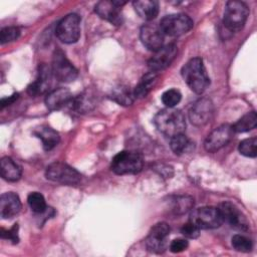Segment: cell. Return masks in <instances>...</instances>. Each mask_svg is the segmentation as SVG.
Listing matches in <instances>:
<instances>
[{
    "label": "cell",
    "instance_id": "1",
    "mask_svg": "<svg viewBox=\"0 0 257 257\" xmlns=\"http://www.w3.org/2000/svg\"><path fill=\"white\" fill-rule=\"evenodd\" d=\"M182 76L195 93H203L210 84V78L205 68L204 62L200 57L190 59L182 68Z\"/></svg>",
    "mask_w": 257,
    "mask_h": 257
},
{
    "label": "cell",
    "instance_id": "2",
    "mask_svg": "<svg viewBox=\"0 0 257 257\" xmlns=\"http://www.w3.org/2000/svg\"><path fill=\"white\" fill-rule=\"evenodd\" d=\"M154 122L159 132L170 138L184 134L186 127L184 114L173 107H168L159 111L155 115Z\"/></svg>",
    "mask_w": 257,
    "mask_h": 257
},
{
    "label": "cell",
    "instance_id": "3",
    "mask_svg": "<svg viewBox=\"0 0 257 257\" xmlns=\"http://www.w3.org/2000/svg\"><path fill=\"white\" fill-rule=\"evenodd\" d=\"M249 15V8L241 1H228L224 10L223 23L225 27L232 32L243 28Z\"/></svg>",
    "mask_w": 257,
    "mask_h": 257
},
{
    "label": "cell",
    "instance_id": "4",
    "mask_svg": "<svg viewBox=\"0 0 257 257\" xmlns=\"http://www.w3.org/2000/svg\"><path fill=\"white\" fill-rule=\"evenodd\" d=\"M143 166V157L139 153L122 151L113 157L110 168L117 175H127L141 172Z\"/></svg>",
    "mask_w": 257,
    "mask_h": 257
},
{
    "label": "cell",
    "instance_id": "5",
    "mask_svg": "<svg viewBox=\"0 0 257 257\" xmlns=\"http://www.w3.org/2000/svg\"><path fill=\"white\" fill-rule=\"evenodd\" d=\"M193 20L186 14H170L162 18L159 26L165 35L177 37L189 32L193 28Z\"/></svg>",
    "mask_w": 257,
    "mask_h": 257
},
{
    "label": "cell",
    "instance_id": "6",
    "mask_svg": "<svg viewBox=\"0 0 257 257\" xmlns=\"http://www.w3.org/2000/svg\"><path fill=\"white\" fill-rule=\"evenodd\" d=\"M55 34L57 38L67 44L74 43L80 36V17L70 13L63 17L56 25Z\"/></svg>",
    "mask_w": 257,
    "mask_h": 257
},
{
    "label": "cell",
    "instance_id": "7",
    "mask_svg": "<svg viewBox=\"0 0 257 257\" xmlns=\"http://www.w3.org/2000/svg\"><path fill=\"white\" fill-rule=\"evenodd\" d=\"M45 174L48 180L62 185L72 186L78 184L80 181V174L67 164L61 162L50 164L46 168Z\"/></svg>",
    "mask_w": 257,
    "mask_h": 257
},
{
    "label": "cell",
    "instance_id": "8",
    "mask_svg": "<svg viewBox=\"0 0 257 257\" xmlns=\"http://www.w3.org/2000/svg\"><path fill=\"white\" fill-rule=\"evenodd\" d=\"M51 70L53 76L61 82H71L77 77V69L67 59L64 52L56 49L52 56Z\"/></svg>",
    "mask_w": 257,
    "mask_h": 257
},
{
    "label": "cell",
    "instance_id": "9",
    "mask_svg": "<svg viewBox=\"0 0 257 257\" xmlns=\"http://www.w3.org/2000/svg\"><path fill=\"white\" fill-rule=\"evenodd\" d=\"M190 221L195 223L200 229H216L223 223L219 209L211 206L194 210L191 214Z\"/></svg>",
    "mask_w": 257,
    "mask_h": 257
},
{
    "label": "cell",
    "instance_id": "10",
    "mask_svg": "<svg viewBox=\"0 0 257 257\" xmlns=\"http://www.w3.org/2000/svg\"><path fill=\"white\" fill-rule=\"evenodd\" d=\"M170 235V227L165 222L155 224L146 239V246L153 253H163L167 249V239Z\"/></svg>",
    "mask_w": 257,
    "mask_h": 257
},
{
    "label": "cell",
    "instance_id": "11",
    "mask_svg": "<svg viewBox=\"0 0 257 257\" xmlns=\"http://www.w3.org/2000/svg\"><path fill=\"white\" fill-rule=\"evenodd\" d=\"M234 131L230 124H222L212 131L205 140L204 147L209 153H215L224 148L233 138Z\"/></svg>",
    "mask_w": 257,
    "mask_h": 257
},
{
    "label": "cell",
    "instance_id": "12",
    "mask_svg": "<svg viewBox=\"0 0 257 257\" xmlns=\"http://www.w3.org/2000/svg\"><path fill=\"white\" fill-rule=\"evenodd\" d=\"M223 222L228 223L232 228L239 231H247L249 223L245 215L232 203L223 202L218 207Z\"/></svg>",
    "mask_w": 257,
    "mask_h": 257
},
{
    "label": "cell",
    "instance_id": "13",
    "mask_svg": "<svg viewBox=\"0 0 257 257\" xmlns=\"http://www.w3.org/2000/svg\"><path fill=\"white\" fill-rule=\"evenodd\" d=\"M178 48L174 43H170L161 47L159 50L155 51V54L148 61L150 71L157 73L161 70H164L171 65V63L176 58Z\"/></svg>",
    "mask_w": 257,
    "mask_h": 257
},
{
    "label": "cell",
    "instance_id": "14",
    "mask_svg": "<svg viewBox=\"0 0 257 257\" xmlns=\"http://www.w3.org/2000/svg\"><path fill=\"white\" fill-rule=\"evenodd\" d=\"M213 102L207 97H202L198 99L190 108L189 118L193 124L202 126L210 121L213 116Z\"/></svg>",
    "mask_w": 257,
    "mask_h": 257
},
{
    "label": "cell",
    "instance_id": "15",
    "mask_svg": "<svg viewBox=\"0 0 257 257\" xmlns=\"http://www.w3.org/2000/svg\"><path fill=\"white\" fill-rule=\"evenodd\" d=\"M124 4L125 2L122 1H99L94 7V11L101 19L113 25H121L122 14L120 8Z\"/></svg>",
    "mask_w": 257,
    "mask_h": 257
},
{
    "label": "cell",
    "instance_id": "16",
    "mask_svg": "<svg viewBox=\"0 0 257 257\" xmlns=\"http://www.w3.org/2000/svg\"><path fill=\"white\" fill-rule=\"evenodd\" d=\"M164 36L162 29L159 25L154 23H147L142 26L140 31V38L144 46L151 51H157L163 47Z\"/></svg>",
    "mask_w": 257,
    "mask_h": 257
},
{
    "label": "cell",
    "instance_id": "17",
    "mask_svg": "<svg viewBox=\"0 0 257 257\" xmlns=\"http://www.w3.org/2000/svg\"><path fill=\"white\" fill-rule=\"evenodd\" d=\"M51 67L42 63L38 67V73L35 80L30 83L27 87V92L31 96H36L46 92L51 84V76H52Z\"/></svg>",
    "mask_w": 257,
    "mask_h": 257
},
{
    "label": "cell",
    "instance_id": "18",
    "mask_svg": "<svg viewBox=\"0 0 257 257\" xmlns=\"http://www.w3.org/2000/svg\"><path fill=\"white\" fill-rule=\"evenodd\" d=\"M73 97L67 88L59 87L51 90L45 97V104L49 110H59L71 104Z\"/></svg>",
    "mask_w": 257,
    "mask_h": 257
},
{
    "label": "cell",
    "instance_id": "19",
    "mask_svg": "<svg viewBox=\"0 0 257 257\" xmlns=\"http://www.w3.org/2000/svg\"><path fill=\"white\" fill-rule=\"evenodd\" d=\"M21 209V202L13 192H7L0 197V216L2 219H11L16 216Z\"/></svg>",
    "mask_w": 257,
    "mask_h": 257
},
{
    "label": "cell",
    "instance_id": "20",
    "mask_svg": "<svg viewBox=\"0 0 257 257\" xmlns=\"http://www.w3.org/2000/svg\"><path fill=\"white\" fill-rule=\"evenodd\" d=\"M95 105H96L95 93L90 89H86L76 97H73L70 107L79 113H86L92 110L95 107Z\"/></svg>",
    "mask_w": 257,
    "mask_h": 257
},
{
    "label": "cell",
    "instance_id": "21",
    "mask_svg": "<svg viewBox=\"0 0 257 257\" xmlns=\"http://www.w3.org/2000/svg\"><path fill=\"white\" fill-rule=\"evenodd\" d=\"M33 134L41 140L43 149L45 151H51L53 148H55L59 143V135L56 131H54L52 127L47 125H41L37 127Z\"/></svg>",
    "mask_w": 257,
    "mask_h": 257
},
{
    "label": "cell",
    "instance_id": "22",
    "mask_svg": "<svg viewBox=\"0 0 257 257\" xmlns=\"http://www.w3.org/2000/svg\"><path fill=\"white\" fill-rule=\"evenodd\" d=\"M133 5L138 15L147 21L155 19L159 13V3L155 0L135 1Z\"/></svg>",
    "mask_w": 257,
    "mask_h": 257
},
{
    "label": "cell",
    "instance_id": "23",
    "mask_svg": "<svg viewBox=\"0 0 257 257\" xmlns=\"http://www.w3.org/2000/svg\"><path fill=\"white\" fill-rule=\"evenodd\" d=\"M1 176L8 182H16L21 177V168L11 158L4 157L1 159Z\"/></svg>",
    "mask_w": 257,
    "mask_h": 257
},
{
    "label": "cell",
    "instance_id": "24",
    "mask_svg": "<svg viewBox=\"0 0 257 257\" xmlns=\"http://www.w3.org/2000/svg\"><path fill=\"white\" fill-rule=\"evenodd\" d=\"M157 73L150 71L148 73H146L140 80V82L137 84V86L134 89V94L135 97L138 98H143L146 97L148 95V93L151 91V89L153 88L154 84L157 81Z\"/></svg>",
    "mask_w": 257,
    "mask_h": 257
},
{
    "label": "cell",
    "instance_id": "25",
    "mask_svg": "<svg viewBox=\"0 0 257 257\" xmlns=\"http://www.w3.org/2000/svg\"><path fill=\"white\" fill-rule=\"evenodd\" d=\"M110 98L121 105H131L134 102L135 94L134 90H131L128 86L119 84L111 89Z\"/></svg>",
    "mask_w": 257,
    "mask_h": 257
},
{
    "label": "cell",
    "instance_id": "26",
    "mask_svg": "<svg viewBox=\"0 0 257 257\" xmlns=\"http://www.w3.org/2000/svg\"><path fill=\"white\" fill-rule=\"evenodd\" d=\"M257 124V114L255 111H250L239 118L233 125L232 128L234 133H246L256 127Z\"/></svg>",
    "mask_w": 257,
    "mask_h": 257
},
{
    "label": "cell",
    "instance_id": "27",
    "mask_svg": "<svg viewBox=\"0 0 257 257\" xmlns=\"http://www.w3.org/2000/svg\"><path fill=\"white\" fill-rule=\"evenodd\" d=\"M171 149L176 155H183L185 153H189L192 151L194 144L192 141L186 137L184 134L177 135L171 138Z\"/></svg>",
    "mask_w": 257,
    "mask_h": 257
},
{
    "label": "cell",
    "instance_id": "28",
    "mask_svg": "<svg viewBox=\"0 0 257 257\" xmlns=\"http://www.w3.org/2000/svg\"><path fill=\"white\" fill-rule=\"evenodd\" d=\"M194 206V200L190 196H177L171 202V210L176 215H183L189 212Z\"/></svg>",
    "mask_w": 257,
    "mask_h": 257
},
{
    "label": "cell",
    "instance_id": "29",
    "mask_svg": "<svg viewBox=\"0 0 257 257\" xmlns=\"http://www.w3.org/2000/svg\"><path fill=\"white\" fill-rule=\"evenodd\" d=\"M27 202L30 209L36 214H42L47 210L44 197L38 192H32L27 197Z\"/></svg>",
    "mask_w": 257,
    "mask_h": 257
},
{
    "label": "cell",
    "instance_id": "30",
    "mask_svg": "<svg viewBox=\"0 0 257 257\" xmlns=\"http://www.w3.org/2000/svg\"><path fill=\"white\" fill-rule=\"evenodd\" d=\"M239 152L245 157L255 158L257 155V139L253 137L243 140L239 144Z\"/></svg>",
    "mask_w": 257,
    "mask_h": 257
},
{
    "label": "cell",
    "instance_id": "31",
    "mask_svg": "<svg viewBox=\"0 0 257 257\" xmlns=\"http://www.w3.org/2000/svg\"><path fill=\"white\" fill-rule=\"evenodd\" d=\"M182 98V94L178 89L175 88H171L166 90L163 94H162V101L163 103L167 106V107H174L175 105H177L180 100Z\"/></svg>",
    "mask_w": 257,
    "mask_h": 257
},
{
    "label": "cell",
    "instance_id": "32",
    "mask_svg": "<svg viewBox=\"0 0 257 257\" xmlns=\"http://www.w3.org/2000/svg\"><path fill=\"white\" fill-rule=\"evenodd\" d=\"M231 242L233 248L239 252H249L252 249V242L243 235H234Z\"/></svg>",
    "mask_w": 257,
    "mask_h": 257
},
{
    "label": "cell",
    "instance_id": "33",
    "mask_svg": "<svg viewBox=\"0 0 257 257\" xmlns=\"http://www.w3.org/2000/svg\"><path fill=\"white\" fill-rule=\"evenodd\" d=\"M20 36V29L15 26H8L0 31V42L1 44L12 42Z\"/></svg>",
    "mask_w": 257,
    "mask_h": 257
},
{
    "label": "cell",
    "instance_id": "34",
    "mask_svg": "<svg viewBox=\"0 0 257 257\" xmlns=\"http://www.w3.org/2000/svg\"><path fill=\"white\" fill-rule=\"evenodd\" d=\"M200 228L195 224L193 223L192 221L189 220V222H187L186 224L183 225V227L181 228V232L182 234L187 237V238H190V239H196L199 237L200 235Z\"/></svg>",
    "mask_w": 257,
    "mask_h": 257
},
{
    "label": "cell",
    "instance_id": "35",
    "mask_svg": "<svg viewBox=\"0 0 257 257\" xmlns=\"http://www.w3.org/2000/svg\"><path fill=\"white\" fill-rule=\"evenodd\" d=\"M1 238L7 239L12 241L14 244L18 243L19 237H18V225L14 224V226L8 230L1 229Z\"/></svg>",
    "mask_w": 257,
    "mask_h": 257
},
{
    "label": "cell",
    "instance_id": "36",
    "mask_svg": "<svg viewBox=\"0 0 257 257\" xmlns=\"http://www.w3.org/2000/svg\"><path fill=\"white\" fill-rule=\"evenodd\" d=\"M189 246V243L186 239H175L173 240L171 243H170V246H169V249L171 252L173 253H180V252H183L185 251Z\"/></svg>",
    "mask_w": 257,
    "mask_h": 257
},
{
    "label": "cell",
    "instance_id": "37",
    "mask_svg": "<svg viewBox=\"0 0 257 257\" xmlns=\"http://www.w3.org/2000/svg\"><path fill=\"white\" fill-rule=\"evenodd\" d=\"M18 98V93H14L11 96L8 97H4L1 99V108H4L7 105H10L11 103H13L16 99Z\"/></svg>",
    "mask_w": 257,
    "mask_h": 257
}]
</instances>
